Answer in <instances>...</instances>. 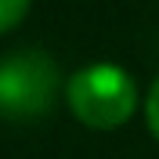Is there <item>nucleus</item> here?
<instances>
[{
	"label": "nucleus",
	"instance_id": "4",
	"mask_svg": "<svg viewBox=\"0 0 159 159\" xmlns=\"http://www.w3.org/2000/svg\"><path fill=\"white\" fill-rule=\"evenodd\" d=\"M145 119H148V130L159 138V80L152 83L148 98H145Z\"/></svg>",
	"mask_w": 159,
	"mask_h": 159
},
{
	"label": "nucleus",
	"instance_id": "1",
	"mask_svg": "<svg viewBox=\"0 0 159 159\" xmlns=\"http://www.w3.org/2000/svg\"><path fill=\"white\" fill-rule=\"evenodd\" d=\"M61 90V72L47 51L25 47L0 58V116L25 123L54 109Z\"/></svg>",
	"mask_w": 159,
	"mask_h": 159
},
{
	"label": "nucleus",
	"instance_id": "3",
	"mask_svg": "<svg viewBox=\"0 0 159 159\" xmlns=\"http://www.w3.org/2000/svg\"><path fill=\"white\" fill-rule=\"evenodd\" d=\"M25 11H29V0H0V36L18 25L25 18Z\"/></svg>",
	"mask_w": 159,
	"mask_h": 159
},
{
	"label": "nucleus",
	"instance_id": "2",
	"mask_svg": "<svg viewBox=\"0 0 159 159\" xmlns=\"http://www.w3.org/2000/svg\"><path fill=\"white\" fill-rule=\"evenodd\" d=\"M65 101L72 116L94 130H116L123 127L138 109V87L119 65H87L69 76Z\"/></svg>",
	"mask_w": 159,
	"mask_h": 159
}]
</instances>
